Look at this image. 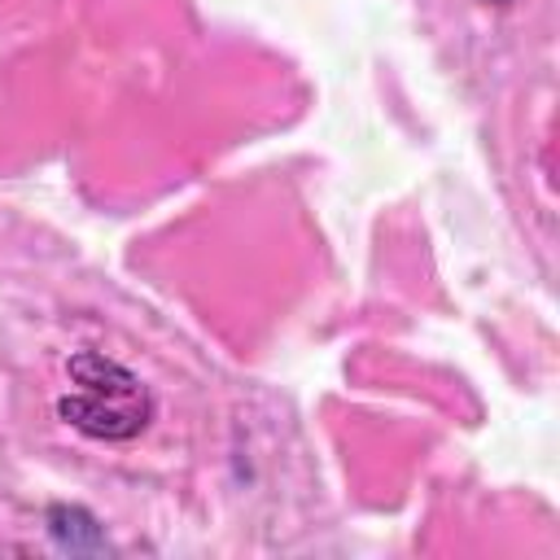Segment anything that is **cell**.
<instances>
[{"label": "cell", "mask_w": 560, "mask_h": 560, "mask_svg": "<svg viewBox=\"0 0 560 560\" xmlns=\"http://www.w3.org/2000/svg\"><path fill=\"white\" fill-rule=\"evenodd\" d=\"M61 420L92 438H131L149 424V389L136 372L105 354L70 359V394L57 402Z\"/></svg>", "instance_id": "cell-1"}]
</instances>
